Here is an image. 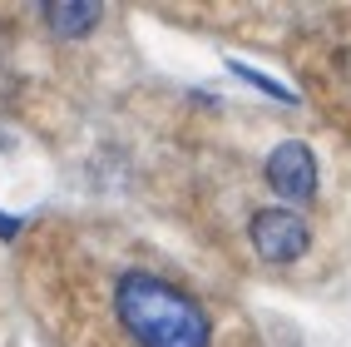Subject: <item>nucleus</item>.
<instances>
[{
	"label": "nucleus",
	"mask_w": 351,
	"mask_h": 347,
	"mask_svg": "<svg viewBox=\"0 0 351 347\" xmlns=\"http://www.w3.org/2000/svg\"><path fill=\"white\" fill-rule=\"evenodd\" d=\"M114 308L138 347H208L203 308L154 273H124Z\"/></svg>",
	"instance_id": "obj_1"
},
{
	"label": "nucleus",
	"mask_w": 351,
	"mask_h": 347,
	"mask_svg": "<svg viewBox=\"0 0 351 347\" xmlns=\"http://www.w3.org/2000/svg\"><path fill=\"white\" fill-rule=\"evenodd\" d=\"M267 183L272 194H282L292 203H307L317 194V159L307 144H277L267 159Z\"/></svg>",
	"instance_id": "obj_3"
},
{
	"label": "nucleus",
	"mask_w": 351,
	"mask_h": 347,
	"mask_svg": "<svg viewBox=\"0 0 351 347\" xmlns=\"http://www.w3.org/2000/svg\"><path fill=\"white\" fill-rule=\"evenodd\" d=\"M45 15H50V30L64 35V40H75V35L99 25V5H95V0H55Z\"/></svg>",
	"instance_id": "obj_4"
},
{
	"label": "nucleus",
	"mask_w": 351,
	"mask_h": 347,
	"mask_svg": "<svg viewBox=\"0 0 351 347\" xmlns=\"http://www.w3.org/2000/svg\"><path fill=\"white\" fill-rule=\"evenodd\" d=\"M312 243V228L302 223L292 208H263V214L252 219V248L263 253L267 263H292L302 258Z\"/></svg>",
	"instance_id": "obj_2"
}]
</instances>
